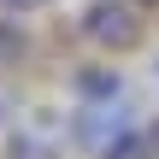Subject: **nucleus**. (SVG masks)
<instances>
[{
  "label": "nucleus",
  "mask_w": 159,
  "mask_h": 159,
  "mask_svg": "<svg viewBox=\"0 0 159 159\" xmlns=\"http://www.w3.org/2000/svg\"><path fill=\"white\" fill-rule=\"evenodd\" d=\"M0 6H30V0H0Z\"/></svg>",
  "instance_id": "nucleus-4"
},
{
  "label": "nucleus",
  "mask_w": 159,
  "mask_h": 159,
  "mask_svg": "<svg viewBox=\"0 0 159 159\" xmlns=\"http://www.w3.org/2000/svg\"><path fill=\"white\" fill-rule=\"evenodd\" d=\"M100 159H159V153H153V136H118Z\"/></svg>",
  "instance_id": "nucleus-3"
},
{
  "label": "nucleus",
  "mask_w": 159,
  "mask_h": 159,
  "mask_svg": "<svg viewBox=\"0 0 159 159\" xmlns=\"http://www.w3.org/2000/svg\"><path fill=\"white\" fill-rule=\"evenodd\" d=\"M6 47H12V35H0V53H6Z\"/></svg>",
  "instance_id": "nucleus-5"
},
{
  "label": "nucleus",
  "mask_w": 159,
  "mask_h": 159,
  "mask_svg": "<svg viewBox=\"0 0 159 159\" xmlns=\"http://www.w3.org/2000/svg\"><path fill=\"white\" fill-rule=\"evenodd\" d=\"M83 30H89V41H100V47H136V35H142L136 12L118 6V0H100V6L83 18Z\"/></svg>",
  "instance_id": "nucleus-1"
},
{
  "label": "nucleus",
  "mask_w": 159,
  "mask_h": 159,
  "mask_svg": "<svg viewBox=\"0 0 159 159\" xmlns=\"http://www.w3.org/2000/svg\"><path fill=\"white\" fill-rule=\"evenodd\" d=\"M118 136H124V112H118V106H94V112L83 118V142H89V148H100V153H106Z\"/></svg>",
  "instance_id": "nucleus-2"
}]
</instances>
